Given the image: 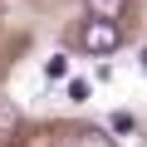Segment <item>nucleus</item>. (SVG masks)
Listing matches in <instances>:
<instances>
[{
    "label": "nucleus",
    "mask_w": 147,
    "mask_h": 147,
    "mask_svg": "<svg viewBox=\"0 0 147 147\" xmlns=\"http://www.w3.org/2000/svg\"><path fill=\"white\" fill-rule=\"evenodd\" d=\"M79 44H84L88 54H113V49L123 44V34H118V25H113V20H98V15H93V20L84 25Z\"/></svg>",
    "instance_id": "1"
},
{
    "label": "nucleus",
    "mask_w": 147,
    "mask_h": 147,
    "mask_svg": "<svg viewBox=\"0 0 147 147\" xmlns=\"http://www.w3.org/2000/svg\"><path fill=\"white\" fill-rule=\"evenodd\" d=\"M64 147H113V137H108L103 127H74V132L64 137Z\"/></svg>",
    "instance_id": "2"
},
{
    "label": "nucleus",
    "mask_w": 147,
    "mask_h": 147,
    "mask_svg": "<svg viewBox=\"0 0 147 147\" xmlns=\"http://www.w3.org/2000/svg\"><path fill=\"white\" fill-rule=\"evenodd\" d=\"M88 10H93L98 20H118V15L127 10V0H88Z\"/></svg>",
    "instance_id": "3"
},
{
    "label": "nucleus",
    "mask_w": 147,
    "mask_h": 147,
    "mask_svg": "<svg viewBox=\"0 0 147 147\" xmlns=\"http://www.w3.org/2000/svg\"><path fill=\"white\" fill-rule=\"evenodd\" d=\"M44 79H49V84H59V79H69V59H64V54H54V59H44Z\"/></svg>",
    "instance_id": "4"
},
{
    "label": "nucleus",
    "mask_w": 147,
    "mask_h": 147,
    "mask_svg": "<svg viewBox=\"0 0 147 147\" xmlns=\"http://www.w3.org/2000/svg\"><path fill=\"white\" fill-rule=\"evenodd\" d=\"M69 98H74V103H84V98H88V84H84V79H74V84H69Z\"/></svg>",
    "instance_id": "5"
},
{
    "label": "nucleus",
    "mask_w": 147,
    "mask_h": 147,
    "mask_svg": "<svg viewBox=\"0 0 147 147\" xmlns=\"http://www.w3.org/2000/svg\"><path fill=\"white\" fill-rule=\"evenodd\" d=\"M113 132H132V113H113Z\"/></svg>",
    "instance_id": "6"
},
{
    "label": "nucleus",
    "mask_w": 147,
    "mask_h": 147,
    "mask_svg": "<svg viewBox=\"0 0 147 147\" xmlns=\"http://www.w3.org/2000/svg\"><path fill=\"white\" fill-rule=\"evenodd\" d=\"M137 59H142V74H147V44H142V54H137Z\"/></svg>",
    "instance_id": "7"
}]
</instances>
